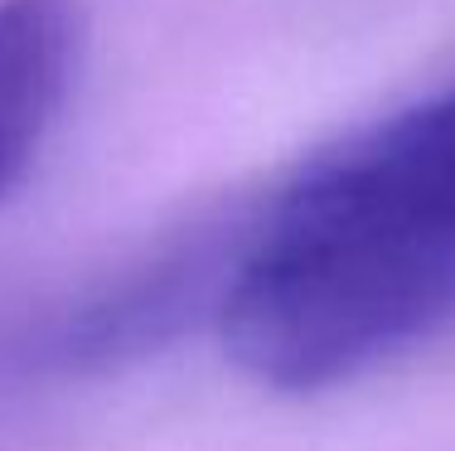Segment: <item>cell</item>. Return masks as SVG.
I'll use <instances>...</instances> for the list:
<instances>
[{
    "mask_svg": "<svg viewBox=\"0 0 455 451\" xmlns=\"http://www.w3.org/2000/svg\"><path fill=\"white\" fill-rule=\"evenodd\" d=\"M455 316V88L286 189L223 286L228 354L286 393L354 379Z\"/></svg>",
    "mask_w": 455,
    "mask_h": 451,
    "instance_id": "cell-1",
    "label": "cell"
},
{
    "mask_svg": "<svg viewBox=\"0 0 455 451\" xmlns=\"http://www.w3.org/2000/svg\"><path fill=\"white\" fill-rule=\"evenodd\" d=\"M73 0H0V199L20 185L73 88Z\"/></svg>",
    "mask_w": 455,
    "mask_h": 451,
    "instance_id": "cell-2",
    "label": "cell"
}]
</instances>
